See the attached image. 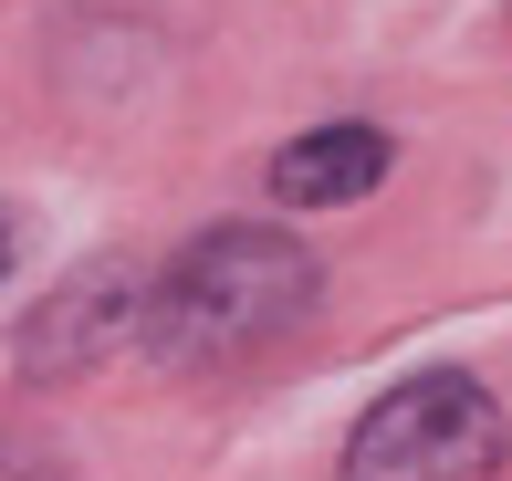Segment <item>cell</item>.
<instances>
[{
    "label": "cell",
    "mask_w": 512,
    "mask_h": 481,
    "mask_svg": "<svg viewBox=\"0 0 512 481\" xmlns=\"http://www.w3.org/2000/svg\"><path fill=\"white\" fill-rule=\"evenodd\" d=\"M387 178V136L377 126H314L304 147L272 157V199L283 210H345V199H366Z\"/></svg>",
    "instance_id": "obj_3"
},
{
    "label": "cell",
    "mask_w": 512,
    "mask_h": 481,
    "mask_svg": "<svg viewBox=\"0 0 512 481\" xmlns=\"http://www.w3.org/2000/svg\"><path fill=\"white\" fill-rule=\"evenodd\" d=\"M314 314V262L283 231H220L199 251H178L168 283L147 293V346L168 366H209V356H251L283 325Z\"/></svg>",
    "instance_id": "obj_1"
},
{
    "label": "cell",
    "mask_w": 512,
    "mask_h": 481,
    "mask_svg": "<svg viewBox=\"0 0 512 481\" xmlns=\"http://www.w3.org/2000/svg\"><path fill=\"white\" fill-rule=\"evenodd\" d=\"M0 283H11V220H0Z\"/></svg>",
    "instance_id": "obj_4"
},
{
    "label": "cell",
    "mask_w": 512,
    "mask_h": 481,
    "mask_svg": "<svg viewBox=\"0 0 512 481\" xmlns=\"http://www.w3.org/2000/svg\"><path fill=\"white\" fill-rule=\"evenodd\" d=\"M502 461H512L502 398L481 377H450V366L387 387L345 440V481H492Z\"/></svg>",
    "instance_id": "obj_2"
}]
</instances>
